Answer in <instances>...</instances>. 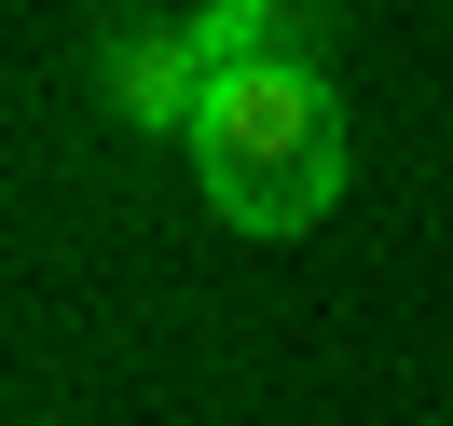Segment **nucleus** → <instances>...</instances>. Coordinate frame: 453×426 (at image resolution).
Returning a JSON list of instances; mask_svg holds the SVG:
<instances>
[{
    "label": "nucleus",
    "mask_w": 453,
    "mask_h": 426,
    "mask_svg": "<svg viewBox=\"0 0 453 426\" xmlns=\"http://www.w3.org/2000/svg\"><path fill=\"white\" fill-rule=\"evenodd\" d=\"M193 179L234 234H316L343 206V111L316 69H220L193 111Z\"/></svg>",
    "instance_id": "obj_1"
},
{
    "label": "nucleus",
    "mask_w": 453,
    "mask_h": 426,
    "mask_svg": "<svg viewBox=\"0 0 453 426\" xmlns=\"http://www.w3.org/2000/svg\"><path fill=\"white\" fill-rule=\"evenodd\" d=\"M96 97H111L138 138H193V111H206V56H193V28H111Z\"/></svg>",
    "instance_id": "obj_2"
},
{
    "label": "nucleus",
    "mask_w": 453,
    "mask_h": 426,
    "mask_svg": "<svg viewBox=\"0 0 453 426\" xmlns=\"http://www.w3.org/2000/svg\"><path fill=\"white\" fill-rule=\"evenodd\" d=\"M179 28H193L206 83H220V69H316V42H330V14H316V0H193Z\"/></svg>",
    "instance_id": "obj_3"
}]
</instances>
